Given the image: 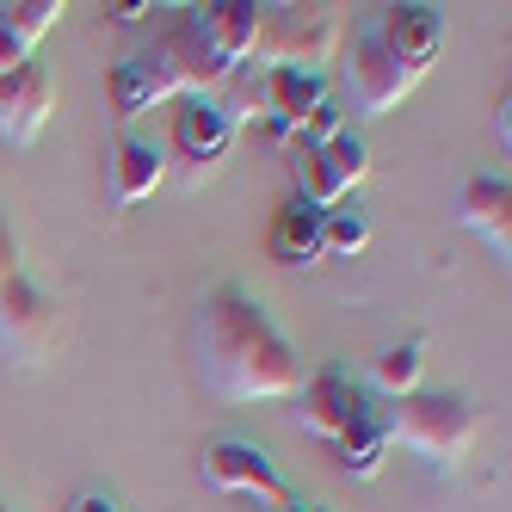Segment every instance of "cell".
<instances>
[{
  "mask_svg": "<svg viewBox=\"0 0 512 512\" xmlns=\"http://www.w3.org/2000/svg\"><path fill=\"white\" fill-rule=\"evenodd\" d=\"M371 395H364L340 364H327V371H315L303 389H297V432L321 438V445H340V438L358 426V420H371Z\"/></svg>",
  "mask_w": 512,
  "mask_h": 512,
  "instance_id": "10",
  "label": "cell"
},
{
  "mask_svg": "<svg viewBox=\"0 0 512 512\" xmlns=\"http://www.w3.org/2000/svg\"><path fill=\"white\" fill-rule=\"evenodd\" d=\"M68 512H130V506H124V500H112V494H99V488H87V494L68 500Z\"/></svg>",
  "mask_w": 512,
  "mask_h": 512,
  "instance_id": "23",
  "label": "cell"
},
{
  "mask_svg": "<svg viewBox=\"0 0 512 512\" xmlns=\"http://www.w3.org/2000/svg\"><path fill=\"white\" fill-rule=\"evenodd\" d=\"M278 512H315V506H309V500H297V494H290V500H284Z\"/></svg>",
  "mask_w": 512,
  "mask_h": 512,
  "instance_id": "26",
  "label": "cell"
},
{
  "mask_svg": "<svg viewBox=\"0 0 512 512\" xmlns=\"http://www.w3.org/2000/svg\"><path fill=\"white\" fill-rule=\"evenodd\" d=\"M457 223L463 229H475L500 260L512 253V186L506 179H494V173H475V179H463V192H457Z\"/></svg>",
  "mask_w": 512,
  "mask_h": 512,
  "instance_id": "14",
  "label": "cell"
},
{
  "mask_svg": "<svg viewBox=\"0 0 512 512\" xmlns=\"http://www.w3.org/2000/svg\"><path fill=\"white\" fill-rule=\"evenodd\" d=\"M167 179V149L136 130H118L112 142V204L118 210H136L142 198H155V186Z\"/></svg>",
  "mask_w": 512,
  "mask_h": 512,
  "instance_id": "13",
  "label": "cell"
},
{
  "mask_svg": "<svg viewBox=\"0 0 512 512\" xmlns=\"http://www.w3.org/2000/svg\"><path fill=\"white\" fill-rule=\"evenodd\" d=\"M334 50H340V19H334V7H266L260 44H253L247 62L321 75V62H334Z\"/></svg>",
  "mask_w": 512,
  "mask_h": 512,
  "instance_id": "5",
  "label": "cell"
},
{
  "mask_svg": "<svg viewBox=\"0 0 512 512\" xmlns=\"http://www.w3.org/2000/svg\"><path fill=\"white\" fill-rule=\"evenodd\" d=\"M426 352H432V340L426 334H414V340H401V346H383L377 352V364H371V383L383 389V395H414L420 389V377H426Z\"/></svg>",
  "mask_w": 512,
  "mask_h": 512,
  "instance_id": "20",
  "label": "cell"
},
{
  "mask_svg": "<svg viewBox=\"0 0 512 512\" xmlns=\"http://www.w3.org/2000/svg\"><path fill=\"white\" fill-rule=\"evenodd\" d=\"M19 272V241H13V229L7 223H0V284H7Z\"/></svg>",
  "mask_w": 512,
  "mask_h": 512,
  "instance_id": "24",
  "label": "cell"
},
{
  "mask_svg": "<svg viewBox=\"0 0 512 512\" xmlns=\"http://www.w3.org/2000/svg\"><path fill=\"white\" fill-rule=\"evenodd\" d=\"M266 253H272V266H284V272L315 266V260H321V210L303 204V198H284V204L272 210Z\"/></svg>",
  "mask_w": 512,
  "mask_h": 512,
  "instance_id": "16",
  "label": "cell"
},
{
  "mask_svg": "<svg viewBox=\"0 0 512 512\" xmlns=\"http://www.w3.org/2000/svg\"><path fill=\"white\" fill-rule=\"evenodd\" d=\"M62 315L25 272H13L0 284V358L7 364H44L56 352Z\"/></svg>",
  "mask_w": 512,
  "mask_h": 512,
  "instance_id": "6",
  "label": "cell"
},
{
  "mask_svg": "<svg viewBox=\"0 0 512 512\" xmlns=\"http://www.w3.org/2000/svg\"><path fill=\"white\" fill-rule=\"evenodd\" d=\"M340 75H346V99H352L358 118H383V112H395V105L420 87V75L377 38V31L352 38V56H346Z\"/></svg>",
  "mask_w": 512,
  "mask_h": 512,
  "instance_id": "7",
  "label": "cell"
},
{
  "mask_svg": "<svg viewBox=\"0 0 512 512\" xmlns=\"http://www.w3.org/2000/svg\"><path fill=\"white\" fill-rule=\"evenodd\" d=\"M50 112H56V81L44 75L38 62L0 75V142H13V149L38 142V130L50 124Z\"/></svg>",
  "mask_w": 512,
  "mask_h": 512,
  "instance_id": "11",
  "label": "cell"
},
{
  "mask_svg": "<svg viewBox=\"0 0 512 512\" xmlns=\"http://www.w3.org/2000/svg\"><path fill=\"white\" fill-rule=\"evenodd\" d=\"M371 247V216L364 210H321V253H340V260H352V253Z\"/></svg>",
  "mask_w": 512,
  "mask_h": 512,
  "instance_id": "21",
  "label": "cell"
},
{
  "mask_svg": "<svg viewBox=\"0 0 512 512\" xmlns=\"http://www.w3.org/2000/svg\"><path fill=\"white\" fill-rule=\"evenodd\" d=\"M334 457H340V469L352 475V482H377L383 475V463H389V432H383V408L371 414V420H358L340 445H334Z\"/></svg>",
  "mask_w": 512,
  "mask_h": 512,
  "instance_id": "19",
  "label": "cell"
},
{
  "mask_svg": "<svg viewBox=\"0 0 512 512\" xmlns=\"http://www.w3.org/2000/svg\"><path fill=\"white\" fill-rule=\"evenodd\" d=\"M198 475H204L216 494H241V500L266 506V512H278L290 500L284 475L272 469V457L253 445V438H210L204 457H198Z\"/></svg>",
  "mask_w": 512,
  "mask_h": 512,
  "instance_id": "8",
  "label": "cell"
},
{
  "mask_svg": "<svg viewBox=\"0 0 512 512\" xmlns=\"http://www.w3.org/2000/svg\"><path fill=\"white\" fill-rule=\"evenodd\" d=\"M56 19H62V0H7V7H0V75L25 68L38 38L56 31Z\"/></svg>",
  "mask_w": 512,
  "mask_h": 512,
  "instance_id": "17",
  "label": "cell"
},
{
  "mask_svg": "<svg viewBox=\"0 0 512 512\" xmlns=\"http://www.w3.org/2000/svg\"><path fill=\"white\" fill-rule=\"evenodd\" d=\"M105 93H112V124H118V130H130L142 112H155V105H167V93H161V81H155V68L142 62V50H136L130 62H118V68H112V81H105Z\"/></svg>",
  "mask_w": 512,
  "mask_h": 512,
  "instance_id": "18",
  "label": "cell"
},
{
  "mask_svg": "<svg viewBox=\"0 0 512 512\" xmlns=\"http://www.w3.org/2000/svg\"><path fill=\"white\" fill-rule=\"evenodd\" d=\"M290 167H297V198H303V204L340 210V204L364 186V173H371V149H364L358 130H340L334 142H321V149L297 155Z\"/></svg>",
  "mask_w": 512,
  "mask_h": 512,
  "instance_id": "9",
  "label": "cell"
},
{
  "mask_svg": "<svg viewBox=\"0 0 512 512\" xmlns=\"http://www.w3.org/2000/svg\"><path fill=\"white\" fill-rule=\"evenodd\" d=\"M383 432H389V445L414 451L420 463L457 469L475 445V432H482V408L469 395H451V389H414L395 408H383Z\"/></svg>",
  "mask_w": 512,
  "mask_h": 512,
  "instance_id": "2",
  "label": "cell"
},
{
  "mask_svg": "<svg viewBox=\"0 0 512 512\" xmlns=\"http://www.w3.org/2000/svg\"><path fill=\"white\" fill-rule=\"evenodd\" d=\"M105 13H112L118 25H136L142 13H155V7H149V0H118V7H105Z\"/></svg>",
  "mask_w": 512,
  "mask_h": 512,
  "instance_id": "25",
  "label": "cell"
},
{
  "mask_svg": "<svg viewBox=\"0 0 512 512\" xmlns=\"http://www.w3.org/2000/svg\"><path fill=\"white\" fill-rule=\"evenodd\" d=\"M192 371L216 401H290L303 389V358L278 334L260 297L216 284L192 309Z\"/></svg>",
  "mask_w": 512,
  "mask_h": 512,
  "instance_id": "1",
  "label": "cell"
},
{
  "mask_svg": "<svg viewBox=\"0 0 512 512\" xmlns=\"http://www.w3.org/2000/svg\"><path fill=\"white\" fill-rule=\"evenodd\" d=\"M223 99V112H229V124L241 130V124H260L272 142H290V130H297L315 105L327 99V81L321 75H297V68H260V62H241L235 75L216 87Z\"/></svg>",
  "mask_w": 512,
  "mask_h": 512,
  "instance_id": "3",
  "label": "cell"
},
{
  "mask_svg": "<svg viewBox=\"0 0 512 512\" xmlns=\"http://www.w3.org/2000/svg\"><path fill=\"white\" fill-rule=\"evenodd\" d=\"M340 130H346V112H340L334 99H321L315 112H309L297 130H290V142H284V149H290V155H309V149H321V142H334Z\"/></svg>",
  "mask_w": 512,
  "mask_h": 512,
  "instance_id": "22",
  "label": "cell"
},
{
  "mask_svg": "<svg viewBox=\"0 0 512 512\" xmlns=\"http://www.w3.org/2000/svg\"><path fill=\"white\" fill-rule=\"evenodd\" d=\"M0 512H13V506H7V494H0Z\"/></svg>",
  "mask_w": 512,
  "mask_h": 512,
  "instance_id": "27",
  "label": "cell"
},
{
  "mask_svg": "<svg viewBox=\"0 0 512 512\" xmlns=\"http://www.w3.org/2000/svg\"><path fill=\"white\" fill-rule=\"evenodd\" d=\"M371 31L414 68L420 81H426V68H432L438 44H445V19H438V7H383V19H377Z\"/></svg>",
  "mask_w": 512,
  "mask_h": 512,
  "instance_id": "15",
  "label": "cell"
},
{
  "mask_svg": "<svg viewBox=\"0 0 512 512\" xmlns=\"http://www.w3.org/2000/svg\"><path fill=\"white\" fill-rule=\"evenodd\" d=\"M167 179H179L186 192H204L216 173H223L229 149H235V124L216 99L204 93H186L173 99V118H167Z\"/></svg>",
  "mask_w": 512,
  "mask_h": 512,
  "instance_id": "4",
  "label": "cell"
},
{
  "mask_svg": "<svg viewBox=\"0 0 512 512\" xmlns=\"http://www.w3.org/2000/svg\"><path fill=\"white\" fill-rule=\"evenodd\" d=\"M192 25L204 31V44L216 50V62L241 68L260 44V25H266V7L253 0H210V7H192Z\"/></svg>",
  "mask_w": 512,
  "mask_h": 512,
  "instance_id": "12",
  "label": "cell"
}]
</instances>
